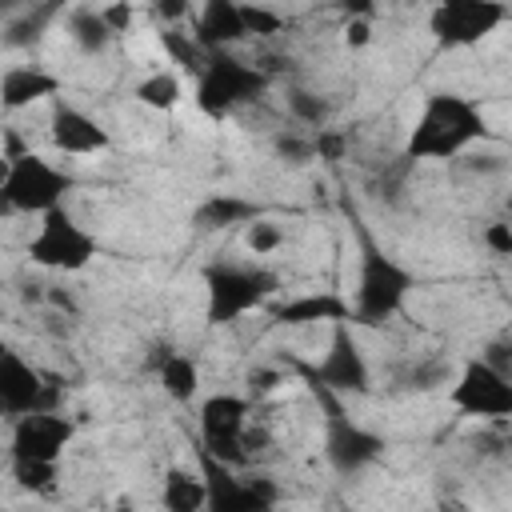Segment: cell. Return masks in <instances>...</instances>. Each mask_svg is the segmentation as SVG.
Segmentation results:
<instances>
[{
    "instance_id": "44dd1931",
    "label": "cell",
    "mask_w": 512,
    "mask_h": 512,
    "mask_svg": "<svg viewBox=\"0 0 512 512\" xmlns=\"http://www.w3.org/2000/svg\"><path fill=\"white\" fill-rule=\"evenodd\" d=\"M256 216H260V204L244 200V196H232V192H212L196 208V224L208 228V232L212 228H232V224H252Z\"/></svg>"
},
{
    "instance_id": "603a6c76",
    "label": "cell",
    "mask_w": 512,
    "mask_h": 512,
    "mask_svg": "<svg viewBox=\"0 0 512 512\" xmlns=\"http://www.w3.org/2000/svg\"><path fill=\"white\" fill-rule=\"evenodd\" d=\"M132 96H136V104H144V108H152V112H172V108L180 104V96H184V84H180L176 72L156 68V72H148L144 80H136Z\"/></svg>"
},
{
    "instance_id": "30bf717a",
    "label": "cell",
    "mask_w": 512,
    "mask_h": 512,
    "mask_svg": "<svg viewBox=\"0 0 512 512\" xmlns=\"http://www.w3.org/2000/svg\"><path fill=\"white\" fill-rule=\"evenodd\" d=\"M508 20L504 0H436L428 12V32L444 48H472L488 40Z\"/></svg>"
},
{
    "instance_id": "d4e9b609",
    "label": "cell",
    "mask_w": 512,
    "mask_h": 512,
    "mask_svg": "<svg viewBox=\"0 0 512 512\" xmlns=\"http://www.w3.org/2000/svg\"><path fill=\"white\" fill-rule=\"evenodd\" d=\"M284 104H288L292 120L304 124V128H324V120H328V104L316 92H308V88H288Z\"/></svg>"
},
{
    "instance_id": "7c38bea8",
    "label": "cell",
    "mask_w": 512,
    "mask_h": 512,
    "mask_svg": "<svg viewBox=\"0 0 512 512\" xmlns=\"http://www.w3.org/2000/svg\"><path fill=\"white\" fill-rule=\"evenodd\" d=\"M76 428L68 416H60L56 408H36V412H24L12 420V436H8V448H12V460H44V464H60L64 448L72 444Z\"/></svg>"
},
{
    "instance_id": "9c48e42d",
    "label": "cell",
    "mask_w": 512,
    "mask_h": 512,
    "mask_svg": "<svg viewBox=\"0 0 512 512\" xmlns=\"http://www.w3.org/2000/svg\"><path fill=\"white\" fill-rule=\"evenodd\" d=\"M308 380L316 392H328V396H360L372 388V368L352 332V320L332 324V340H328L324 356L308 368Z\"/></svg>"
},
{
    "instance_id": "83f0119b",
    "label": "cell",
    "mask_w": 512,
    "mask_h": 512,
    "mask_svg": "<svg viewBox=\"0 0 512 512\" xmlns=\"http://www.w3.org/2000/svg\"><path fill=\"white\" fill-rule=\"evenodd\" d=\"M244 24H248V36H260V40L284 32V16L264 4H244Z\"/></svg>"
},
{
    "instance_id": "d6a6232c",
    "label": "cell",
    "mask_w": 512,
    "mask_h": 512,
    "mask_svg": "<svg viewBox=\"0 0 512 512\" xmlns=\"http://www.w3.org/2000/svg\"><path fill=\"white\" fill-rule=\"evenodd\" d=\"M372 0H340V12H344V20L348 16H372Z\"/></svg>"
},
{
    "instance_id": "8fae6325",
    "label": "cell",
    "mask_w": 512,
    "mask_h": 512,
    "mask_svg": "<svg viewBox=\"0 0 512 512\" xmlns=\"http://www.w3.org/2000/svg\"><path fill=\"white\" fill-rule=\"evenodd\" d=\"M196 460H200V472L208 480V508L212 512H260V508H272L280 500V492L268 476H244V468H232L204 448H196Z\"/></svg>"
},
{
    "instance_id": "2e32d148",
    "label": "cell",
    "mask_w": 512,
    "mask_h": 512,
    "mask_svg": "<svg viewBox=\"0 0 512 512\" xmlns=\"http://www.w3.org/2000/svg\"><path fill=\"white\" fill-rule=\"evenodd\" d=\"M192 36L208 52H224V48L248 40L244 0H204L200 12H196V20H192Z\"/></svg>"
},
{
    "instance_id": "ac0fdd59",
    "label": "cell",
    "mask_w": 512,
    "mask_h": 512,
    "mask_svg": "<svg viewBox=\"0 0 512 512\" xmlns=\"http://www.w3.org/2000/svg\"><path fill=\"white\" fill-rule=\"evenodd\" d=\"M56 92H60V76H52V72H44L36 64H12L0 76V104L8 112L32 108V104H40V100H48Z\"/></svg>"
},
{
    "instance_id": "8992f818",
    "label": "cell",
    "mask_w": 512,
    "mask_h": 512,
    "mask_svg": "<svg viewBox=\"0 0 512 512\" xmlns=\"http://www.w3.org/2000/svg\"><path fill=\"white\" fill-rule=\"evenodd\" d=\"M28 260L36 268L48 272H84L96 256H100V240L68 212V208H52L40 216L36 232L28 236Z\"/></svg>"
},
{
    "instance_id": "ffe728a7",
    "label": "cell",
    "mask_w": 512,
    "mask_h": 512,
    "mask_svg": "<svg viewBox=\"0 0 512 512\" xmlns=\"http://www.w3.org/2000/svg\"><path fill=\"white\" fill-rule=\"evenodd\" d=\"M160 508L168 512H200L208 508V480L192 468H168L160 480Z\"/></svg>"
},
{
    "instance_id": "3957f363",
    "label": "cell",
    "mask_w": 512,
    "mask_h": 512,
    "mask_svg": "<svg viewBox=\"0 0 512 512\" xmlns=\"http://www.w3.org/2000/svg\"><path fill=\"white\" fill-rule=\"evenodd\" d=\"M276 288H280L276 272L260 264H208L204 268V320L212 328L240 324L244 316L260 312Z\"/></svg>"
},
{
    "instance_id": "1f68e13d",
    "label": "cell",
    "mask_w": 512,
    "mask_h": 512,
    "mask_svg": "<svg viewBox=\"0 0 512 512\" xmlns=\"http://www.w3.org/2000/svg\"><path fill=\"white\" fill-rule=\"evenodd\" d=\"M484 248L496 256H512V224L508 220H492L484 228Z\"/></svg>"
},
{
    "instance_id": "484cf974",
    "label": "cell",
    "mask_w": 512,
    "mask_h": 512,
    "mask_svg": "<svg viewBox=\"0 0 512 512\" xmlns=\"http://www.w3.org/2000/svg\"><path fill=\"white\" fill-rule=\"evenodd\" d=\"M280 244H284V228H280L276 220H268V216H256V220L244 228V248H248L252 256H272Z\"/></svg>"
},
{
    "instance_id": "52a82bcc",
    "label": "cell",
    "mask_w": 512,
    "mask_h": 512,
    "mask_svg": "<svg viewBox=\"0 0 512 512\" xmlns=\"http://www.w3.org/2000/svg\"><path fill=\"white\" fill-rule=\"evenodd\" d=\"M248 412L252 400L236 392H212L196 408L200 448L232 468H248Z\"/></svg>"
},
{
    "instance_id": "e0dca14e",
    "label": "cell",
    "mask_w": 512,
    "mask_h": 512,
    "mask_svg": "<svg viewBox=\"0 0 512 512\" xmlns=\"http://www.w3.org/2000/svg\"><path fill=\"white\" fill-rule=\"evenodd\" d=\"M272 320L280 328H304V324H344L352 320V300L336 296V292H300V296H288Z\"/></svg>"
},
{
    "instance_id": "ba28073f",
    "label": "cell",
    "mask_w": 512,
    "mask_h": 512,
    "mask_svg": "<svg viewBox=\"0 0 512 512\" xmlns=\"http://www.w3.org/2000/svg\"><path fill=\"white\" fill-rule=\"evenodd\" d=\"M448 404L472 420H508L512 416V372L492 364L488 356H472L460 364L448 384Z\"/></svg>"
},
{
    "instance_id": "9a60e30c",
    "label": "cell",
    "mask_w": 512,
    "mask_h": 512,
    "mask_svg": "<svg viewBox=\"0 0 512 512\" xmlns=\"http://www.w3.org/2000/svg\"><path fill=\"white\" fill-rule=\"evenodd\" d=\"M48 140L60 156H104L112 148V132L76 104H56L48 116Z\"/></svg>"
},
{
    "instance_id": "5b68a950",
    "label": "cell",
    "mask_w": 512,
    "mask_h": 512,
    "mask_svg": "<svg viewBox=\"0 0 512 512\" xmlns=\"http://www.w3.org/2000/svg\"><path fill=\"white\" fill-rule=\"evenodd\" d=\"M72 188H76V180L32 148L20 152L16 160H8L4 176H0L4 212H20V216H44L52 208H64Z\"/></svg>"
},
{
    "instance_id": "7a4b0ae2",
    "label": "cell",
    "mask_w": 512,
    "mask_h": 512,
    "mask_svg": "<svg viewBox=\"0 0 512 512\" xmlns=\"http://www.w3.org/2000/svg\"><path fill=\"white\" fill-rule=\"evenodd\" d=\"M268 84L272 76L264 64H248L232 56V48H224V52H208L204 68L196 72L192 100L208 120H228L244 104H256L268 92Z\"/></svg>"
},
{
    "instance_id": "5bb4252c",
    "label": "cell",
    "mask_w": 512,
    "mask_h": 512,
    "mask_svg": "<svg viewBox=\"0 0 512 512\" xmlns=\"http://www.w3.org/2000/svg\"><path fill=\"white\" fill-rule=\"evenodd\" d=\"M36 408H56V388L20 352H12V348L0 352V412L8 420H16Z\"/></svg>"
},
{
    "instance_id": "4fadbf2b",
    "label": "cell",
    "mask_w": 512,
    "mask_h": 512,
    "mask_svg": "<svg viewBox=\"0 0 512 512\" xmlns=\"http://www.w3.org/2000/svg\"><path fill=\"white\" fill-rule=\"evenodd\" d=\"M384 452V440L368 428H360L352 416H344L340 404H328V416H324V456L336 472L352 476L360 468H368L372 460H380Z\"/></svg>"
},
{
    "instance_id": "cb8c5ba5",
    "label": "cell",
    "mask_w": 512,
    "mask_h": 512,
    "mask_svg": "<svg viewBox=\"0 0 512 512\" xmlns=\"http://www.w3.org/2000/svg\"><path fill=\"white\" fill-rule=\"evenodd\" d=\"M160 44H164L168 60H172V64H180V68H184V72H192V76H196V72L204 68V60H208V48H204L192 32H184L180 24L164 28V32H160Z\"/></svg>"
},
{
    "instance_id": "d6986e66",
    "label": "cell",
    "mask_w": 512,
    "mask_h": 512,
    "mask_svg": "<svg viewBox=\"0 0 512 512\" xmlns=\"http://www.w3.org/2000/svg\"><path fill=\"white\" fill-rule=\"evenodd\" d=\"M156 380H160V392L176 404H192L200 396V364L188 352H160Z\"/></svg>"
},
{
    "instance_id": "f1b7e54d",
    "label": "cell",
    "mask_w": 512,
    "mask_h": 512,
    "mask_svg": "<svg viewBox=\"0 0 512 512\" xmlns=\"http://www.w3.org/2000/svg\"><path fill=\"white\" fill-rule=\"evenodd\" d=\"M100 12H104V20H108V28H112L116 36H124V32L136 24V4H132V0H108Z\"/></svg>"
},
{
    "instance_id": "6da1fadb",
    "label": "cell",
    "mask_w": 512,
    "mask_h": 512,
    "mask_svg": "<svg viewBox=\"0 0 512 512\" xmlns=\"http://www.w3.org/2000/svg\"><path fill=\"white\" fill-rule=\"evenodd\" d=\"M488 136V116L484 108L464 96V92H428L408 140H404V160L412 164H440V160H460Z\"/></svg>"
},
{
    "instance_id": "4316f807",
    "label": "cell",
    "mask_w": 512,
    "mask_h": 512,
    "mask_svg": "<svg viewBox=\"0 0 512 512\" xmlns=\"http://www.w3.org/2000/svg\"><path fill=\"white\" fill-rule=\"evenodd\" d=\"M12 476H16L20 488L40 492V488H48V484L60 476V464H44V460H12Z\"/></svg>"
},
{
    "instance_id": "f546056e",
    "label": "cell",
    "mask_w": 512,
    "mask_h": 512,
    "mask_svg": "<svg viewBox=\"0 0 512 512\" xmlns=\"http://www.w3.org/2000/svg\"><path fill=\"white\" fill-rule=\"evenodd\" d=\"M148 8H152V16H156L164 28L184 24V20L192 16V0H148Z\"/></svg>"
},
{
    "instance_id": "7402d4cb",
    "label": "cell",
    "mask_w": 512,
    "mask_h": 512,
    "mask_svg": "<svg viewBox=\"0 0 512 512\" xmlns=\"http://www.w3.org/2000/svg\"><path fill=\"white\" fill-rule=\"evenodd\" d=\"M68 36H72V44H76L80 52H88V56L104 52V48L116 40V32L108 28L104 12H96V8H76V12L68 16Z\"/></svg>"
},
{
    "instance_id": "277c9868",
    "label": "cell",
    "mask_w": 512,
    "mask_h": 512,
    "mask_svg": "<svg viewBox=\"0 0 512 512\" xmlns=\"http://www.w3.org/2000/svg\"><path fill=\"white\" fill-rule=\"evenodd\" d=\"M416 276L412 268H404L396 256H388L376 244H364L360 252V272H356V296H352V324H384L392 320L404 300L412 296Z\"/></svg>"
},
{
    "instance_id": "4dcf8cb0",
    "label": "cell",
    "mask_w": 512,
    "mask_h": 512,
    "mask_svg": "<svg viewBox=\"0 0 512 512\" xmlns=\"http://www.w3.org/2000/svg\"><path fill=\"white\" fill-rule=\"evenodd\" d=\"M340 40H344V48H368L372 44V16H348Z\"/></svg>"
}]
</instances>
